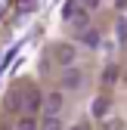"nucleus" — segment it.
<instances>
[{"mask_svg": "<svg viewBox=\"0 0 127 130\" xmlns=\"http://www.w3.org/2000/svg\"><path fill=\"white\" fill-rule=\"evenodd\" d=\"M84 87V71L77 68V65H71V68H65L62 71V90H81Z\"/></svg>", "mask_w": 127, "mask_h": 130, "instance_id": "nucleus-1", "label": "nucleus"}, {"mask_svg": "<svg viewBox=\"0 0 127 130\" xmlns=\"http://www.w3.org/2000/svg\"><path fill=\"white\" fill-rule=\"evenodd\" d=\"M40 102H43L40 90H22V115H34L40 108Z\"/></svg>", "mask_w": 127, "mask_h": 130, "instance_id": "nucleus-2", "label": "nucleus"}, {"mask_svg": "<svg viewBox=\"0 0 127 130\" xmlns=\"http://www.w3.org/2000/svg\"><path fill=\"white\" fill-rule=\"evenodd\" d=\"M53 56L59 59V65H65V68H71V65H77V50L71 43H59L56 50H53Z\"/></svg>", "mask_w": 127, "mask_h": 130, "instance_id": "nucleus-3", "label": "nucleus"}, {"mask_svg": "<svg viewBox=\"0 0 127 130\" xmlns=\"http://www.w3.org/2000/svg\"><path fill=\"white\" fill-rule=\"evenodd\" d=\"M81 15H87L81 0H65L62 3V22H81Z\"/></svg>", "mask_w": 127, "mask_h": 130, "instance_id": "nucleus-4", "label": "nucleus"}, {"mask_svg": "<svg viewBox=\"0 0 127 130\" xmlns=\"http://www.w3.org/2000/svg\"><path fill=\"white\" fill-rule=\"evenodd\" d=\"M43 105H46V115H59L62 105H65V96H62V90H50L43 96Z\"/></svg>", "mask_w": 127, "mask_h": 130, "instance_id": "nucleus-5", "label": "nucleus"}, {"mask_svg": "<svg viewBox=\"0 0 127 130\" xmlns=\"http://www.w3.org/2000/svg\"><path fill=\"white\" fill-rule=\"evenodd\" d=\"M108 108H112V99H108V96H96V99L90 102V115L93 118H108Z\"/></svg>", "mask_w": 127, "mask_h": 130, "instance_id": "nucleus-6", "label": "nucleus"}, {"mask_svg": "<svg viewBox=\"0 0 127 130\" xmlns=\"http://www.w3.org/2000/svg\"><path fill=\"white\" fill-rule=\"evenodd\" d=\"M77 40H81V46L96 50V46H99V31L96 28H84V31H77Z\"/></svg>", "mask_w": 127, "mask_h": 130, "instance_id": "nucleus-7", "label": "nucleus"}, {"mask_svg": "<svg viewBox=\"0 0 127 130\" xmlns=\"http://www.w3.org/2000/svg\"><path fill=\"white\" fill-rule=\"evenodd\" d=\"M15 130H40V121H34V115H22L15 121Z\"/></svg>", "mask_w": 127, "mask_h": 130, "instance_id": "nucleus-8", "label": "nucleus"}, {"mask_svg": "<svg viewBox=\"0 0 127 130\" xmlns=\"http://www.w3.org/2000/svg\"><path fill=\"white\" fill-rule=\"evenodd\" d=\"M40 130H65V127H62L59 115H43L40 118Z\"/></svg>", "mask_w": 127, "mask_h": 130, "instance_id": "nucleus-9", "label": "nucleus"}, {"mask_svg": "<svg viewBox=\"0 0 127 130\" xmlns=\"http://www.w3.org/2000/svg\"><path fill=\"white\" fill-rule=\"evenodd\" d=\"M6 102H9V108L15 111V115H22V90H15V93H9V99H6Z\"/></svg>", "mask_w": 127, "mask_h": 130, "instance_id": "nucleus-10", "label": "nucleus"}, {"mask_svg": "<svg viewBox=\"0 0 127 130\" xmlns=\"http://www.w3.org/2000/svg\"><path fill=\"white\" fill-rule=\"evenodd\" d=\"M118 43H127V19H124V15H118Z\"/></svg>", "mask_w": 127, "mask_h": 130, "instance_id": "nucleus-11", "label": "nucleus"}, {"mask_svg": "<svg viewBox=\"0 0 127 130\" xmlns=\"http://www.w3.org/2000/svg\"><path fill=\"white\" fill-rule=\"evenodd\" d=\"M102 80H105V84H115V80H118V65H108L105 74H102Z\"/></svg>", "mask_w": 127, "mask_h": 130, "instance_id": "nucleus-12", "label": "nucleus"}, {"mask_svg": "<svg viewBox=\"0 0 127 130\" xmlns=\"http://www.w3.org/2000/svg\"><path fill=\"white\" fill-rule=\"evenodd\" d=\"M105 130H127V124L115 118V121H105Z\"/></svg>", "mask_w": 127, "mask_h": 130, "instance_id": "nucleus-13", "label": "nucleus"}, {"mask_svg": "<svg viewBox=\"0 0 127 130\" xmlns=\"http://www.w3.org/2000/svg\"><path fill=\"white\" fill-rule=\"evenodd\" d=\"M81 3H84V9H99L102 0H81Z\"/></svg>", "mask_w": 127, "mask_h": 130, "instance_id": "nucleus-14", "label": "nucleus"}, {"mask_svg": "<svg viewBox=\"0 0 127 130\" xmlns=\"http://www.w3.org/2000/svg\"><path fill=\"white\" fill-rule=\"evenodd\" d=\"M68 130H90V124H74V127H68Z\"/></svg>", "mask_w": 127, "mask_h": 130, "instance_id": "nucleus-15", "label": "nucleus"}, {"mask_svg": "<svg viewBox=\"0 0 127 130\" xmlns=\"http://www.w3.org/2000/svg\"><path fill=\"white\" fill-rule=\"evenodd\" d=\"M118 6H121V9H124V6H127V0H118Z\"/></svg>", "mask_w": 127, "mask_h": 130, "instance_id": "nucleus-16", "label": "nucleus"}]
</instances>
